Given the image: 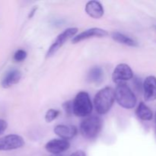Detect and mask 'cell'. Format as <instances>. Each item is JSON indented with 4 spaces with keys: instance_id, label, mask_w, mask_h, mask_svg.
<instances>
[{
    "instance_id": "6",
    "label": "cell",
    "mask_w": 156,
    "mask_h": 156,
    "mask_svg": "<svg viewBox=\"0 0 156 156\" xmlns=\"http://www.w3.org/2000/svg\"><path fill=\"white\" fill-rule=\"evenodd\" d=\"M24 145V140L21 136L9 134L0 138V151H10L20 149Z\"/></svg>"
},
{
    "instance_id": "12",
    "label": "cell",
    "mask_w": 156,
    "mask_h": 156,
    "mask_svg": "<svg viewBox=\"0 0 156 156\" xmlns=\"http://www.w3.org/2000/svg\"><path fill=\"white\" fill-rule=\"evenodd\" d=\"M77 128L69 125H57L54 128V133L62 140H68L73 139L77 134Z\"/></svg>"
},
{
    "instance_id": "21",
    "label": "cell",
    "mask_w": 156,
    "mask_h": 156,
    "mask_svg": "<svg viewBox=\"0 0 156 156\" xmlns=\"http://www.w3.org/2000/svg\"><path fill=\"white\" fill-rule=\"evenodd\" d=\"M70 156H86V154H85V152L82 150H78L76 152H73Z\"/></svg>"
},
{
    "instance_id": "5",
    "label": "cell",
    "mask_w": 156,
    "mask_h": 156,
    "mask_svg": "<svg viewBox=\"0 0 156 156\" xmlns=\"http://www.w3.org/2000/svg\"><path fill=\"white\" fill-rule=\"evenodd\" d=\"M77 32V27H69V28L66 29L63 32L58 35L54 42L52 44L49 50H47V57H51L52 56H53L69 39H70L73 37H74Z\"/></svg>"
},
{
    "instance_id": "11",
    "label": "cell",
    "mask_w": 156,
    "mask_h": 156,
    "mask_svg": "<svg viewBox=\"0 0 156 156\" xmlns=\"http://www.w3.org/2000/svg\"><path fill=\"white\" fill-rule=\"evenodd\" d=\"M21 78V73L17 69H11L5 75L1 81V86L4 88H9L18 83Z\"/></svg>"
},
{
    "instance_id": "23",
    "label": "cell",
    "mask_w": 156,
    "mask_h": 156,
    "mask_svg": "<svg viewBox=\"0 0 156 156\" xmlns=\"http://www.w3.org/2000/svg\"><path fill=\"white\" fill-rule=\"evenodd\" d=\"M51 156H62V155H53Z\"/></svg>"
},
{
    "instance_id": "18",
    "label": "cell",
    "mask_w": 156,
    "mask_h": 156,
    "mask_svg": "<svg viewBox=\"0 0 156 156\" xmlns=\"http://www.w3.org/2000/svg\"><path fill=\"white\" fill-rule=\"evenodd\" d=\"M27 57V53L24 50H18L14 54V60L16 62H21Z\"/></svg>"
},
{
    "instance_id": "20",
    "label": "cell",
    "mask_w": 156,
    "mask_h": 156,
    "mask_svg": "<svg viewBox=\"0 0 156 156\" xmlns=\"http://www.w3.org/2000/svg\"><path fill=\"white\" fill-rule=\"evenodd\" d=\"M7 127H8L7 122H6L5 120L0 119V135L4 133V132L6 130Z\"/></svg>"
},
{
    "instance_id": "8",
    "label": "cell",
    "mask_w": 156,
    "mask_h": 156,
    "mask_svg": "<svg viewBox=\"0 0 156 156\" xmlns=\"http://www.w3.org/2000/svg\"><path fill=\"white\" fill-rule=\"evenodd\" d=\"M69 147L70 143L68 140L62 139H54L45 145L46 150L53 155H60L62 152L68 150Z\"/></svg>"
},
{
    "instance_id": "13",
    "label": "cell",
    "mask_w": 156,
    "mask_h": 156,
    "mask_svg": "<svg viewBox=\"0 0 156 156\" xmlns=\"http://www.w3.org/2000/svg\"><path fill=\"white\" fill-rule=\"evenodd\" d=\"M85 12L90 17L95 19L101 18L105 13L103 5L98 1L88 2L85 5Z\"/></svg>"
},
{
    "instance_id": "16",
    "label": "cell",
    "mask_w": 156,
    "mask_h": 156,
    "mask_svg": "<svg viewBox=\"0 0 156 156\" xmlns=\"http://www.w3.org/2000/svg\"><path fill=\"white\" fill-rule=\"evenodd\" d=\"M104 77V72L101 67H93L88 74V80L89 82L98 84L102 82Z\"/></svg>"
},
{
    "instance_id": "14",
    "label": "cell",
    "mask_w": 156,
    "mask_h": 156,
    "mask_svg": "<svg viewBox=\"0 0 156 156\" xmlns=\"http://www.w3.org/2000/svg\"><path fill=\"white\" fill-rule=\"evenodd\" d=\"M136 114L137 117L142 120L149 121L153 118V113L150 108L143 102H140L136 111Z\"/></svg>"
},
{
    "instance_id": "22",
    "label": "cell",
    "mask_w": 156,
    "mask_h": 156,
    "mask_svg": "<svg viewBox=\"0 0 156 156\" xmlns=\"http://www.w3.org/2000/svg\"><path fill=\"white\" fill-rule=\"evenodd\" d=\"M34 12H36V9H34L33 10H32L31 12H30V15H29V18H31V17L33 16V15H34Z\"/></svg>"
},
{
    "instance_id": "3",
    "label": "cell",
    "mask_w": 156,
    "mask_h": 156,
    "mask_svg": "<svg viewBox=\"0 0 156 156\" xmlns=\"http://www.w3.org/2000/svg\"><path fill=\"white\" fill-rule=\"evenodd\" d=\"M73 114L79 117H85L89 115L93 109L92 103L89 94L85 91H81L73 101Z\"/></svg>"
},
{
    "instance_id": "10",
    "label": "cell",
    "mask_w": 156,
    "mask_h": 156,
    "mask_svg": "<svg viewBox=\"0 0 156 156\" xmlns=\"http://www.w3.org/2000/svg\"><path fill=\"white\" fill-rule=\"evenodd\" d=\"M144 98L146 101H153L156 100V77L148 76L143 83Z\"/></svg>"
},
{
    "instance_id": "4",
    "label": "cell",
    "mask_w": 156,
    "mask_h": 156,
    "mask_svg": "<svg viewBox=\"0 0 156 156\" xmlns=\"http://www.w3.org/2000/svg\"><path fill=\"white\" fill-rule=\"evenodd\" d=\"M102 128V120L98 116H91L87 117L80 125V132L85 138L88 140L94 139Z\"/></svg>"
},
{
    "instance_id": "7",
    "label": "cell",
    "mask_w": 156,
    "mask_h": 156,
    "mask_svg": "<svg viewBox=\"0 0 156 156\" xmlns=\"http://www.w3.org/2000/svg\"><path fill=\"white\" fill-rule=\"evenodd\" d=\"M133 77V72L129 65L120 63L116 66L112 74L113 82L116 84L125 83Z\"/></svg>"
},
{
    "instance_id": "1",
    "label": "cell",
    "mask_w": 156,
    "mask_h": 156,
    "mask_svg": "<svg viewBox=\"0 0 156 156\" xmlns=\"http://www.w3.org/2000/svg\"><path fill=\"white\" fill-rule=\"evenodd\" d=\"M115 101V92L111 87H105L101 89L94 99L96 111L99 114H105L112 108Z\"/></svg>"
},
{
    "instance_id": "19",
    "label": "cell",
    "mask_w": 156,
    "mask_h": 156,
    "mask_svg": "<svg viewBox=\"0 0 156 156\" xmlns=\"http://www.w3.org/2000/svg\"><path fill=\"white\" fill-rule=\"evenodd\" d=\"M63 108L65 110L66 112L68 114H71L73 113V101H66L63 104Z\"/></svg>"
},
{
    "instance_id": "2",
    "label": "cell",
    "mask_w": 156,
    "mask_h": 156,
    "mask_svg": "<svg viewBox=\"0 0 156 156\" xmlns=\"http://www.w3.org/2000/svg\"><path fill=\"white\" fill-rule=\"evenodd\" d=\"M115 100L125 109H132L136 106L137 99L133 91L126 83L118 84L115 91Z\"/></svg>"
},
{
    "instance_id": "9",
    "label": "cell",
    "mask_w": 156,
    "mask_h": 156,
    "mask_svg": "<svg viewBox=\"0 0 156 156\" xmlns=\"http://www.w3.org/2000/svg\"><path fill=\"white\" fill-rule=\"evenodd\" d=\"M108 35V33L107 30L102 28H99V27H92V28L85 30V31L75 36L72 40V42L73 44H77L84 40L89 39L91 37H104Z\"/></svg>"
},
{
    "instance_id": "15",
    "label": "cell",
    "mask_w": 156,
    "mask_h": 156,
    "mask_svg": "<svg viewBox=\"0 0 156 156\" xmlns=\"http://www.w3.org/2000/svg\"><path fill=\"white\" fill-rule=\"evenodd\" d=\"M112 38L117 42L120 43V44H124V45L129 46V47H137L138 46V43L133 40V38L129 37L126 36V35L120 33V32L115 31L112 33Z\"/></svg>"
},
{
    "instance_id": "17",
    "label": "cell",
    "mask_w": 156,
    "mask_h": 156,
    "mask_svg": "<svg viewBox=\"0 0 156 156\" xmlns=\"http://www.w3.org/2000/svg\"><path fill=\"white\" fill-rule=\"evenodd\" d=\"M59 111L55 109H50L47 111L45 114V120L47 123H51L58 117Z\"/></svg>"
}]
</instances>
